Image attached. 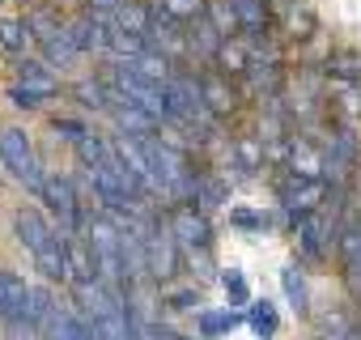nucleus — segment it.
Returning a JSON list of instances; mask_svg holds the SVG:
<instances>
[{
    "label": "nucleus",
    "mask_w": 361,
    "mask_h": 340,
    "mask_svg": "<svg viewBox=\"0 0 361 340\" xmlns=\"http://www.w3.org/2000/svg\"><path fill=\"white\" fill-rule=\"evenodd\" d=\"M30 298H35V289L18 272H0V319L5 323H30Z\"/></svg>",
    "instance_id": "obj_7"
},
{
    "label": "nucleus",
    "mask_w": 361,
    "mask_h": 340,
    "mask_svg": "<svg viewBox=\"0 0 361 340\" xmlns=\"http://www.w3.org/2000/svg\"><path fill=\"white\" fill-rule=\"evenodd\" d=\"M234 157H238L243 170H259L264 166V145L251 140V136H243V140H234Z\"/></svg>",
    "instance_id": "obj_24"
},
{
    "label": "nucleus",
    "mask_w": 361,
    "mask_h": 340,
    "mask_svg": "<svg viewBox=\"0 0 361 340\" xmlns=\"http://www.w3.org/2000/svg\"><path fill=\"white\" fill-rule=\"evenodd\" d=\"M18 81H22L26 90H35L39 98H51V94L60 90V77L51 73V64H47V60H30V56L18 60Z\"/></svg>",
    "instance_id": "obj_11"
},
{
    "label": "nucleus",
    "mask_w": 361,
    "mask_h": 340,
    "mask_svg": "<svg viewBox=\"0 0 361 340\" xmlns=\"http://www.w3.org/2000/svg\"><path fill=\"white\" fill-rule=\"evenodd\" d=\"M145 260H149V277L170 281L178 272V238H174V230L149 226V234H145Z\"/></svg>",
    "instance_id": "obj_5"
},
{
    "label": "nucleus",
    "mask_w": 361,
    "mask_h": 340,
    "mask_svg": "<svg viewBox=\"0 0 361 340\" xmlns=\"http://www.w3.org/2000/svg\"><path fill=\"white\" fill-rule=\"evenodd\" d=\"M85 247L90 255L98 260V272L106 285H119L123 281V221L98 213V217H85Z\"/></svg>",
    "instance_id": "obj_1"
},
{
    "label": "nucleus",
    "mask_w": 361,
    "mask_h": 340,
    "mask_svg": "<svg viewBox=\"0 0 361 340\" xmlns=\"http://www.w3.org/2000/svg\"><path fill=\"white\" fill-rule=\"evenodd\" d=\"M111 85H115L119 94H128L136 107H145L149 115H157V119H170V90H166V81H157V77L140 73L132 60H119V64H111Z\"/></svg>",
    "instance_id": "obj_2"
},
{
    "label": "nucleus",
    "mask_w": 361,
    "mask_h": 340,
    "mask_svg": "<svg viewBox=\"0 0 361 340\" xmlns=\"http://www.w3.org/2000/svg\"><path fill=\"white\" fill-rule=\"evenodd\" d=\"M39 47L47 51V64H51V68H56V64L64 68V64H68V60L77 56V47L68 43V30H64V35H56V39H47V43H39Z\"/></svg>",
    "instance_id": "obj_23"
},
{
    "label": "nucleus",
    "mask_w": 361,
    "mask_h": 340,
    "mask_svg": "<svg viewBox=\"0 0 361 340\" xmlns=\"http://www.w3.org/2000/svg\"><path fill=\"white\" fill-rule=\"evenodd\" d=\"M340 251H344V277H348V289H353V298H361V221L344 230Z\"/></svg>",
    "instance_id": "obj_14"
},
{
    "label": "nucleus",
    "mask_w": 361,
    "mask_h": 340,
    "mask_svg": "<svg viewBox=\"0 0 361 340\" xmlns=\"http://www.w3.org/2000/svg\"><path fill=\"white\" fill-rule=\"evenodd\" d=\"M166 90H170V119H178V123H196L209 111L204 94H200V81H192V77H170Z\"/></svg>",
    "instance_id": "obj_6"
},
{
    "label": "nucleus",
    "mask_w": 361,
    "mask_h": 340,
    "mask_svg": "<svg viewBox=\"0 0 361 340\" xmlns=\"http://www.w3.org/2000/svg\"><path fill=\"white\" fill-rule=\"evenodd\" d=\"M221 285H226V298H230L234 306H243V302H247V277H243V272H234V268H230V272L221 277Z\"/></svg>",
    "instance_id": "obj_29"
},
{
    "label": "nucleus",
    "mask_w": 361,
    "mask_h": 340,
    "mask_svg": "<svg viewBox=\"0 0 361 340\" xmlns=\"http://www.w3.org/2000/svg\"><path fill=\"white\" fill-rule=\"evenodd\" d=\"M221 200H226L221 183H213V179H196V205H200V209H217Z\"/></svg>",
    "instance_id": "obj_27"
},
{
    "label": "nucleus",
    "mask_w": 361,
    "mask_h": 340,
    "mask_svg": "<svg viewBox=\"0 0 361 340\" xmlns=\"http://www.w3.org/2000/svg\"><path fill=\"white\" fill-rule=\"evenodd\" d=\"M43 200H47V205H51V213L60 217L64 234H73L77 226H85V217H81V205H77V192H73V179H64V175L47 179V188H43Z\"/></svg>",
    "instance_id": "obj_8"
},
{
    "label": "nucleus",
    "mask_w": 361,
    "mask_h": 340,
    "mask_svg": "<svg viewBox=\"0 0 361 340\" xmlns=\"http://www.w3.org/2000/svg\"><path fill=\"white\" fill-rule=\"evenodd\" d=\"M0 5H5V0H0Z\"/></svg>",
    "instance_id": "obj_35"
},
{
    "label": "nucleus",
    "mask_w": 361,
    "mask_h": 340,
    "mask_svg": "<svg viewBox=\"0 0 361 340\" xmlns=\"http://www.w3.org/2000/svg\"><path fill=\"white\" fill-rule=\"evenodd\" d=\"M234 13H238V26L247 35H264L268 30V5L264 0H234Z\"/></svg>",
    "instance_id": "obj_15"
},
{
    "label": "nucleus",
    "mask_w": 361,
    "mask_h": 340,
    "mask_svg": "<svg viewBox=\"0 0 361 340\" xmlns=\"http://www.w3.org/2000/svg\"><path fill=\"white\" fill-rule=\"evenodd\" d=\"M5 98H9V102H13V107H18V111H35V107H39V102H43V98H39V94H35V90H26V85H22V81H18V85H9V90H5Z\"/></svg>",
    "instance_id": "obj_28"
},
{
    "label": "nucleus",
    "mask_w": 361,
    "mask_h": 340,
    "mask_svg": "<svg viewBox=\"0 0 361 340\" xmlns=\"http://www.w3.org/2000/svg\"><path fill=\"white\" fill-rule=\"evenodd\" d=\"M0 162H5L13 175L22 179L26 192H39V196H43L47 179H43L39 157H35V149H30V136H26L22 128H5V132H0Z\"/></svg>",
    "instance_id": "obj_3"
},
{
    "label": "nucleus",
    "mask_w": 361,
    "mask_h": 340,
    "mask_svg": "<svg viewBox=\"0 0 361 340\" xmlns=\"http://www.w3.org/2000/svg\"><path fill=\"white\" fill-rule=\"evenodd\" d=\"M73 98H81V107L85 111H111V85H102V81H77L73 85Z\"/></svg>",
    "instance_id": "obj_17"
},
{
    "label": "nucleus",
    "mask_w": 361,
    "mask_h": 340,
    "mask_svg": "<svg viewBox=\"0 0 361 340\" xmlns=\"http://www.w3.org/2000/svg\"><path fill=\"white\" fill-rule=\"evenodd\" d=\"M111 153H115V145H111L106 136H94V132H90V136H81V140H77V157L85 162V170L102 166V162H106Z\"/></svg>",
    "instance_id": "obj_18"
},
{
    "label": "nucleus",
    "mask_w": 361,
    "mask_h": 340,
    "mask_svg": "<svg viewBox=\"0 0 361 340\" xmlns=\"http://www.w3.org/2000/svg\"><path fill=\"white\" fill-rule=\"evenodd\" d=\"M26 30H30V39H35V43H47V39L64 35L60 18H56L51 9H30V13H26Z\"/></svg>",
    "instance_id": "obj_16"
},
{
    "label": "nucleus",
    "mask_w": 361,
    "mask_h": 340,
    "mask_svg": "<svg viewBox=\"0 0 361 340\" xmlns=\"http://www.w3.org/2000/svg\"><path fill=\"white\" fill-rule=\"evenodd\" d=\"M123 9V0H90V13H98V18H115Z\"/></svg>",
    "instance_id": "obj_31"
},
{
    "label": "nucleus",
    "mask_w": 361,
    "mask_h": 340,
    "mask_svg": "<svg viewBox=\"0 0 361 340\" xmlns=\"http://www.w3.org/2000/svg\"><path fill=\"white\" fill-rule=\"evenodd\" d=\"M209 22L221 30V39H234V30H243L238 13H234V0H209Z\"/></svg>",
    "instance_id": "obj_20"
},
{
    "label": "nucleus",
    "mask_w": 361,
    "mask_h": 340,
    "mask_svg": "<svg viewBox=\"0 0 361 340\" xmlns=\"http://www.w3.org/2000/svg\"><path fill=\"white\" fill-rule=\"evenodd\" d=\"M251 327H255V336L268 340V336L276 332V306H272V302H255V306H251Z\"/></svg>",
    "instance_id": "obj_26"
},
{
    "label": "nucleus",
    "mask_w": 361,
    "mask_h": 340,
    "mask_svg": "<svg viewBox=\"0 0 361 340\" xmlns=\"http://www.w3.org/2000/svg\"><path fill=\"white\" fill-rule=\"evenodd\" d=\"M281 285H285V298L293 302V310L302 315V310H306V281H302V272H298V268H285V272H281Z\"/></svg>",
    "instance_id": "obj_25"
},
{
    "label": "nucleus",
    "mask_w": 361,
    "mask_h": 340,
    "mask_svg": "<svg viewBox=\"0 0 361 340\" xmlns=\"http://www.w3.org/2000/svg\"><path fill=\"white\" fill-rule=\"evenodd\" d=\"M234 226H243V230H255V226H259V217H255V213H247V209H238V213H234Z\"/></svg>",
    "instance_id": "obj_32"
},
{
    "label": "nucleus",
    "mask_w": 361,
    "mask_h": 340,
    "mask_svg": "<svg viewBox=\"0 0 361 340\" xmlns=\"http://www.w3.org/2000/svg\"><path fill=\"white\" fill-rule=\"evenodd\" d=\"M200 94H204V107L213 115H230L234 111V90H230V77L226 73H204L200 77Z\"/></svg>",
    "instance_id": "obj_12"
},
{
    "label": "nucleus",
    "mask_w": 361,
    "mask_h": 340,
    "mask_svg": "<svg viewBox=\"0 0 361 340\" xmlns=\"http://www.w3.org/2000/svg\"><path fill=\"white\" fill-rule=\"evenodd\" d=\"M170 230L178 238L183 251H209L213 247V230H209V217L196 209V205H178L170 213Z\"/></svg>",
    "instance_id": "obj_4"
},
{
    "label": "nucleus",
    "mask_w": 361,
    "mask_h": 340,
    "mask_svg": "<svg viewBox=\"0 0 361 340\" xmlns=\"http://www.w3.org/2000/svg\"><path fill=\"white\" fill-rule=\"evenodd\" d=\"M161 9L178 22H196V18L209 13V0H161Z\"/></svg>",
    "instance_id": "obj_22"
},
{
    "label": "nucleus",
    "mask_w": 361,
    "mask_h": 340,
    "mask_svg": "<svg viewBox=\"0 0 361 340\" xmlns=\"http://www.w3.org/2000/svg\"><path fill=\"white\" fill-rule=\"evenodd\" d=\"M13 230H18V243L30 251V255H43L60 234L43 221V213L39 209H18V217H13Z\"/></svg>",
    "instance_id": "obj_10"
},
{
    "label": "nucleus",
    "mask_w": 361,
    "mask_h": 340,
    "mask_svg": "<svg viewBox=\"0 0 361 340\" xmlns=\"http://www.w3.org/2000/svg\"><path fill=\"white\" fill-rule=\"evenodd\" d=\"M327 196V183L323 179H302V175H289L285 183H281V205L289 209V213H314L319 209V200Z\"/></svg>",
    "instance_id": "obj_9"
},
{
    "label": "nucleus",
    "mask_w": 361,
    "mask_h": 340,
    "mask_svg": "<svg viewBox=\"0 0 361 340\" xmlns=\"http://www.w3.org/2000/svg\"><path fill=\"white\" fill-rule=\"evenodd\" d=\"M30 43V30L26 22H13V18H0V47H5L9 56H22Z\"/></svg>",
    "instance_id": "obj_19"
},
{
    "label": "nucleus",
    "mask_w": 361,
    "mask_h": 340,
    "mask_svg": "<svg viewBox=\"0 0 361 340\" xmlns=\"http://www.w3.org/2000/svg\"><path fill=\"white\" fill-rule=\"evenodd\" d=\"M149 340H183V336H178V332H166V327H153Z\"/></svg>",
    "instance_id": "obj_34"
},
{
    "label": "nucleus",
    "mask_w": 361,
    "mask_h": 340,
    "mask_svg": "<svg viewBox=\"0 0 361 340\" xmlns=\"http://www.w3.org/2000/svg\"><path fill=\"white\" fill-rule=\"evenodd\" d=\"M289 175H302V179H323V153L310 145V140H293L289 145Z\"/></svg>",
    "instance_id": "obj_13"
},
{
    "label": "nucleus",
    "mask_w": 361,
    "mask_h": 340,
    "mask_svg": "<svg viewBox=\"0 0 361 340\" xmlns=\"http://www.w3.org/2000/svg\"><path fill=\"white\" fill-rule=\"evenodd\" d=\"M51 128H56V132H60V136H68V140H73V145H77V140H81V136H90V128H85V123H81V119H51Z\"/></svg>",
    "instance_id": "obj_30"
},
{
    "label": "nucleus",
    "mask_w": 361,
    "mask_h": 340,
    "mask_svg": "<svg viewBox=\"0 0 361 340\" xmlns=\"http://www.w3.org/2000/svg\"><path fill=\"white\" fill-rule=\"evenodd\" d=\"M238 319H243V315H234V310H200V336H204V340H217L221 332L238 327Z\"/></svg>",
    "instance_id": "obj_21"
},
{
    "label": "nucleus",
    "mask_w": 361,
    "mask_h": 340,
    "mask_svg": "<svg viewBox=\"0 0 361 340\" xmlns=\"http://www.w3.org/2000/svg\"><path fill=\"white\" fill-rule=\"evenodd\" d=\"M170 302H174V310H192V302H196V293H174ZM196 306H200V302H196Z\"/></svg>",
    "instance_id": "obj_33"
}]
</instances>
